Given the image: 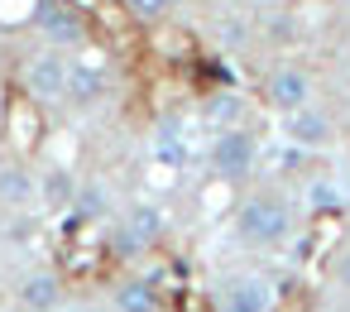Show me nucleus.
<instances>
[{"instance_id": "obj_20", "label": "nucleus", "mask_w": 350, "mask_h": 312, "mask_svg": "<svg viewBox=\"0 0 350 312\" xmlns=\"http://www.w3.org/2000/svg\"><path fill=\"white\" fill-rule=\"evenodd\" d=\"M120 5L139 20V25H159V20H168V10H173V0H120Z\"/></svg>"}, {"instance_id": "obj_9", "label": "nucleus", "mask_w": 350, "mask_h": 312, "mask_svg": "<svg viewBox=\"0 0 350 312\" xmlns=\"http://www.w3.org/2000/svg\"><path fill=\"white\" fill-rule=\"evenodd\" d=\"M106 96V68L87 53H72L68 63V101L72 106H96Z\"/></svg>"}, {"instance_id": "obj_14", "label": "nucleus", "mask_w": 350, "mask_h": 312, "mask_svg": "<svg viewBox=\"0 0 350 312\" xmlns=\"http://www.w3.org/2000/svg\"><path fill=\"white\" fill-rule=\"evenodd\" d=\"M72 197H77V178H72V168L49 164V168L39 173V202H44L49 211H72Z\"/></svg>"}, {"instance_id": "obj_3", "label": "nucleus", "mask_w": 350, "mask_h": 312, "mask_svg": "<svg viewBox=\"0 0 350 312\" xmlns=\"http://www.w3.org/2000/svg\"><path fill=\"white\" fill-rule=\"evenodd\" d=\"M211 307L216 312H273L278 283L254 269H226L211 278Z\"/></svg>"}, {"instance_id": "obj_19", "label": "nucleus", "mask_w": 350, "mask_h": 312, "mask_svg": "<svg viewBox=\"0 0 350 312\" xmlns=\"http://www.w3.org/2000/svg\"><path fill=\"white\" fill-rule=\"evenodd\" d=\"M111 250H116L120 259H139L149 245H144V240L130 231V221H120V226H111Z\"/></svg>"}, {"instance_id": "obj_16", "label": "nucleus", "mask_w": 350, "mask_h": 312, "mask_svg": "<svg viewBox=\"0 0 350 312\" xmlns=\"http://www.w3.org/2000/svg\"><path fill=\"white\" fill-rule=\"evenodd\" d=\"M72 216L77 221H106L111 216V187L106 183H77V197H72Z\"/></svg>"}, {"instance_id": "obj_22", "label": "nucleus", "mask_w": 350, "mask_h": 312, "mask_svg": "<svg viewBox=\"0 0 350 312\" xmlns=\"http://www.w3.org/2000/svg\"><path fill=\"white\" fill-rule=\"evenodd\" d=\"M10 120V96H5V87H0V125Z\"/></svg>"}, {"instance_id": "obj_15", "label": "nucleus", "mask_w": 350, "mask_h": 312, "mask_svg": "<svg viewBox=\"0 0 350 312\" xmlns=\"http://www.w3.org/2000/svg\"><path fill=\"white\" fill-rule=\"evenodd\" d=\"M202 120H206L211 130H230V125H240V120H245V96L230 92V87L202 96Z\"/></svg>"}, {"instance_id": "obj_21", "label": "nucleus", "mask_w": 350, "mask_h": 312, "mask_svg": "<svg viewBox=\"0 0 350 312\" xmlns=\"http://www.w3.org/2000/svg\"><path fill=\"white\" fill-rule=\"evenodd\" d=\"M331 283L350 293V245H340V250L331 255Z\"/></svg>"}, {"instance_id": "obj_11", "label": "nucleus", "mask_w": 350, "mask_h": 312, "mask_svg": "<svg viewBox=\"0 0 350 312\" xmlns=\"http://www.w3.org/2000/svg\"><path fill=\"white\" fill-rule=\"evenodd\" d=\"M0 202L25 211L29 202H39V178L29 164H0Z\"/></svg>"}, {"instance_id": "obj_1", "label": "nucleus", "mask_w": 350, "mask_h": 312, "mask_svg": "<svg viewBox=\"0 0 350 312\" xmlns=\"http://www.w3.org/2000/svg\"><path fill=\"white\" fill-rule=\"evenodd\" d=\"M230 226H235V240L250 245V250H283L297 231V216H293V202L278 187H259V192L240 197Z\"/></svg>"}, {"instance_id": "obj_17", "label": "nucleus", "mask_w": 350, "mask_h": 312, "mask_svg": "<svg viewBox=\"0 0 350 312\" xmlns=\"http://www.w3.org/2000/svg\"><path fill=\"white\" fill-rule=\"evenodd\" d=\"M125 221H130V231L144 240V245H154L159 235H163V207H154V202H130V211H125Z\"/></svg>"}, {"instance_id": "obj_5", "label": "nucleus", "mask_w": 350, "mask_h": 312, "mask_svg": "<svg viewBox=\"0 0 350 312\" xmlns=\"http://www.w3.org/2000/svg\"><path fill=\"white\" fill-rule=\"evenodd\" d=\"M68 63H72V53H63V49H34L25 63H20V87H25V96L34 101V106H58V101H68Z\"/></svg>"}, {"instance_id": "obj_7", "label": "nucleus", "mask_w": 350, "mask_h": 312, "mask_svg": "<svg viewBox=\"0 0 350 312\" xmlns=\"http://www.w3.org/2000/svg\"><path fill=\"white\" fill-rule=\"evenodd\" d=\"M283 135L293 140V144H302L307 154H317V149H331L336 144V120H331V111H321V106H297V111H288L283 116Z\"/></svg>"}, {"instance_id": "obj_2", "label": "nucleus", "mask_w": 350, "mask_h": 312, "mask_svg": "<svg viewBox=\"0 0 350 312\" xmlns=\"http://www.w3.org/2000/svg\"><path fill=\"white\" fill-rule=\"evenodd\" d=\"M259 164H264V154H259V135L245 130V125L216 130L211 144H206V168H211L221 183H230V187L250 183V178L259 173Z\"/></svg>"}, {"instance_id": "obj_6", "label": "nucleus", "mask_w": 350, "mask_h": 312, "mask_svg": "<svg viewBox=\"0 0 350 312\" xmlns=\"http://www.w3.org/2000/svg\"><path fill=\"white\" fill-rule=\"evenodd\" d=\"M312 92H317V77H312V68H302V63H278V68L264 73V101H269L278 116L307 106Z\"/></svg>"}, {"instance_id": "obj_13", "label": "nucleus", "mask_w": 350, "mask_h": 312, "mask_svg": "<svg viewBox=\"0 0 350 312\" xmlns=\"http://www.w3.org/2000/svg\"><path fill=\"white\" fill-rule=\"evenodd\" d=\"M111 307L116 312H159V288L144 274H130L111 288Z\"/></svg>"}, {"instance_id": "obj_23", "label": "nucleus", "mask_w": 350, "mask_h": 312, "mask_svg": "<svg viewBox=\"0 0 350 312\" xmlns=\"http://www.w3.org/2000/svg\"><path fill=\"white\" fill-rule=\"evenodd\" d=\"M345 207H350V187H345Z\"/></svg>"}, {"instance_id": "obj_12", "label": "nucleus", "mask_w": 350, "mask_h": 312, "mask_svg": "<svg viewBox=\"0 0 350 312\" xmlns=\"http://www.w3.org/2000/svg\"><path fill=\"white\" fill-rule=\"evenodd\" d=\"M302 207H307L312 216H336V211H345V187H340L336 178H326V173H307V183H302Z\"/></svg>"}, {"instance_id": "obj_10", "label": "nucleus", "mask_w": 350, "mask_h": 312, "mask_svg": "<svg viewBox=\"0 0 350 312\" xmlns=\"http://www.w3.org/2000/svg\"><path fill=\"white\" fill-rule=\"evenodd\" d=\"M20 307L25 312H58L63 307V278L53 269H34L20 283Z\"/></svg>"}, {"instance_id": "obj_4", "label": "nucleus", "mask_w": 350, "mask_h": 312, "mask_svg": "<svg viewBox=\"0 0 350 312\" xmlns=\"http://www.w3.org/2000/svg\"><path fill=\"white\" fill-rule=\"evenodd\" d=\"M29 25H34V34L49 49H63V53H82L87 39H92L87 15L72 5V0H34V5H29Z\"/></svg>"}, {"instance_id": "obj_18", "label": "nucleus", "mask_w": 350, "mask_h": 312, "mask_svg": "<svg viewBox=\"0 0 350 312\" xmlns=\"http://www.w3.org/2000/svg\"><path fill=\"white\" fill-rule=\"evenodd\" d=\"M216 44L230 49V53L245 49V44H250V20H245V15H226V20L216 25Z\"/></svg>"}, {"instance_id": "obj_8", "label": "nucleus", "mask_w": 350, "mask_h": 312, "mask_svg": "<svg viewBox=\"0 0 350 312\" xmlns=\"http://www.w3.org/2000/svg\"><path fill=\"white\" fill-rule=\"evenodd\" d=\"M149 159L163 164V168H192L197 149H192V135L183 130V120L163 116V120L154 125V135H149Z\"/></svg>"}]
</instances>
